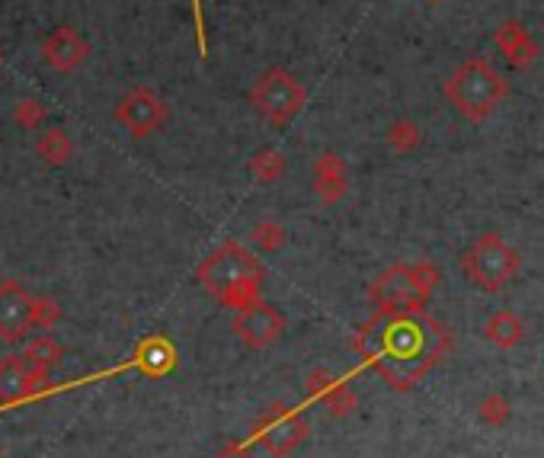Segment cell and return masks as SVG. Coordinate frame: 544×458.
<instances>
[{
    "label": "cell",
    "instance_id": "cell-1",
    "mask_svg": "<svg viewBox=\"0 0 544 458\" xmlns=\"http://www.w3.org/2000/svg\"><path fill=\"white\" fill-rule=\"evenodd\" d=\"M199 282L221 305L240 311L260 298L263 266L247 247H240L237 241H224L199 263Z\"/></svg>",
    "mask_w": 544,
    "mask_h": 458
},
{
    "label": "cell",
    "instance_id": "cell-2",
    "mask_svg": "<svg viewBox=\"0 0 544 458\" xmlns=\"http://www.w3.org/2000/svg\"><path fill=\"white\" fill-rule=\"evenodd\" d=\"M509 97L506 77L487 58H471L452 71L445 81V100L452 103L468 122H484L496 113V106Z\"/></svg>",
    "mask_w": 544,
    "mask_h": 458
},
{
    "label": "cell",
    "instance_id": "cell-3",
    "mask_svg": "<svg viewBox=\"0 0 544 458\" xmlns=\"http://www.w3.org/2000/svg\"><path fill=\"white\" fill-rule=\"evenodd\" d=\"M250 103H253V113L266 125L285 129L304 109V103H308V90L285 68H266L250 87Z\"/></svg>",
    "mask_w": 544,
    "mask_h": 458
},
{
    "label": "cell",
    "instance_id": "cell-4",
    "mask_svg": "<svg viewBox=\"0 0 544 458\" xmlns=\"http://www.w3.org/2000/svg\"><path fill=\"white\" fill-rule=\"evenodd\" d=\"M116 122L135 141H141V138H148V135L164 129V122H167V103L160 100V93L151 90V87H132L116 103Z\"/></svg>",
    "mask_w": 544,
    "mask_h": 458
},
{
    "label": "cell",
    "instance_id": "cell-5",
    "mask_svg": "<svg viewBox=\"0 0 544 458\" xmlns=\"http://www.w3.org/2000/svg\"><path fill=\"white\" fill-rule=\"evenodd\" d=\"M90 58V42L77 33L74 26H58L55 33H48L42 42V61L58 74L77 71Z\"/></svg>",
    "mask_w": 544,
    "mask_h": 458
},
{
    "label": "cell",
    "instance_id": "cell-6",
    "mask_svg": "<svg viewBox=\"0 0 544 458\" xmlns=\"http://www.w3.org/2000/svg\"><path fill=\"white\" fill-rule=\"evenodd\" d=\"M32 327V298L16 279L0 282V340L16 343Z\"/></svg>",
    "mask_w": 544,
    "mask_h": 458
},
{
    "label": "cell",
    "instance_id": "cell-7",
    "mask_svg": "<svg viewBox=\"0 0 544 458\" xmlns=\"http://www.w3.org/2000/svg\"><path fill=\"white\" fill-rule=\"evenodd\" d=\"M237 334L244 337V343L250 346H269V343H276L279 334L285 330V321H282V314L266 305V302H250L247 308H240L237 314Z\"/></svg>",
    "mask_w": 544,
    "mask_h": 458
},
{
    "label": "cell",
    "instance_id": "cell-8",
    "mask_svg": "<svg viewBox=\"0 0 544 458\" xmlns=\"http://www.w3.org/2000/svg\"><path fill=\"white\" fill-rule=\"evenodd\" d=\"M493 42H496V49H500L506 55V61L512 68H528V65H535V58H538V42L528 36V29L519 23V20H503L500 26H496V33H493Z\"/></svg>",
    "mask_w": 544,
    "mask_h": 458
},
{
    "label": "cell",
    "instance_id": "cell-9",
    "mask_svg": "<svg viewBox=\"0 0 544 458\" xmlns=\"http://www.w3.org/2000/svg\"><path fill=\"white\" fill-rule=\"evenodd\" d=\"M349 189V170L340 154L324 151L314 161V193L324 202H336L343 199Z\"/></svg>",
    "mask_w": 544,
    "mask_h": 458
},
{
    "label": "cell",
    "instance_id": "cell-10",
    "mask_svg": "<svg viewBox=\"0 0 544 458\" xmlns=\"http://www.w3.org/2000/svg\"><path fill=\"white\" fill-rule=\"evenodd\" d=\"M39 372H32L20 356L0 359V401H13L39 382Z\"/></svg>",
    "mask_w": 544,
    "mask_h": 458
},
{
    "label": "cell",
    "instance_id": "cell-11",
    "mask_svg": "<svg viewBox=\"0 0 544 458\" xmlns=\"http://www.w3.org/2000/svg\"><path fill=\"white\" fill-rule=\"evenodd\" d=\"M420 286L423 282H416V276L410 270H394L375 286V298L381 305H407Z\"/></svg>",
    "mask_w": 544,
    "mask_h": 458
},
{
    "label": "cell",
    "instance_id": "cell-12",
    "mask_svg": "<svg viewBox=\"0 0 544 458\" xmlns=\"http://www.w3.org/2000/svg\"><path fill=\"white\" fill-rule=\"evenodd\" d=\"M36 154L48 167H64V164H71V157H74V141L64 129H45L36 138Z\"/></svg>",
    "mask_w": 544,
    "mask_h": 458
},
{
    "label": "cell",
    "instance_id": "cell-13",
    "mask_svg": "<svg viewBox=\"0 0 544 458\" xmlns=\"http://www.w3.org/2000/svg\"><path fill=\"white\" fill-rule=\"evenodd\" d=\"M285 170H288V161H285V154L276 151V148L256 151L250 157V177H253V183H260V186L279 183V177H282Z\"/></svg>",
    "mask_w": 544,
    "mask_h": 458
},
{
    "label": "cell",
    "instance_id": "cell-14",
    "mask_svg": "<svg viewBox=\"0 0 544 458\" xmlns=\"http://www.w3.org/2000/svg\"><path fill=\"white\" fill-rule=\"evenodd\" d=\"M388 145L397 154H413L423 145V129L413 119H394L391 129H388Z\"/></svg>",
    "mask_w": 544,
    "mask_h": 458
},
{
    "label": "cell",
    "instance_id": "cell-15",
    "mask_svg": "<svg viewBox=\"0 0 544 458\" xmlns=\"http://www.w3.org/2000/svg\"><path fill=\"white\" fill-rule=\"evenodd\" d=\"M58 356H61V350H58V343L52 340V337H36V340H29L26 343V353H23V362L32 369V372H45L48 366H55L58 362Z\"/></svg>",
    "mask_w": 544,
    "mask_h": 458
},
{
    "label": "cell",
    "instance_id": "cell-16",
    "mask_svg": "<svg viewBox=\"0 0 544 458\" xmlns=\"http://www.w3.org/2000/svg\"><path fill=\"white\" fill-rule=\"evenodd\" d=\"M45 116H48V109L36 97H23L20 103H16V109H13V122L20 125V129H26V132L39 129V125L45 122Z\"/></svg>",
    "mask_w": 544,
    "mask_h": 458
},
{
    "label": "cell",
    "instance_id": "cell-17",
    "mask_svg": "<svg viewBox=\"0 0 544 458\" xmlns=\"http://www.w3.org/2000/svg\"><path fill=\"white\" fill-rule=\"evenodd\" d=\"M298 436H301V426H298V420H292V423H279V426H272V430L263 436V442L266 446L276 452V455H282V452H288L298 442Z\"/></svg>",
    "mask_w": 544,
    "mask_h": 458
},
{
    "label": "cell",
    "instance_id": "cell-18",
    "mask_svg": "<svg viewBox=\"0 0 544 458\" xmlns=\"http://www.w3.org/2000/svg\"><path fill=\"white\" fill-rule=\"evenodd\" d=\"M253 244L260 250H279L285 244V231L276 225V221H263V225L253 228Z\"/></svg>",
    "mask_w": 544,
    "mask_h": 458
},
{
    "label": "cell",
    "instance_id": "cell-19",
    "mask_svg": "<svg viewBox=\"0 0 544 458\" xmlns=\"http://www.w3.org/2000/svg\"><path fill=\"white\" fill-rule=\"evenodd\" d=\"M58 321V305L52 298H32V324L36 327H52Z\"/></svg>",
    "mask_w": 544,
    "mask_h": 458
},
{
    "label": "cell",
    "instance_id": "cell-20",
    "mask_svg": "<svg viewBox=\"0 0 544 458\" xmlns=\"http://www.w3.org/2000/svg\"><path fill=\"white\" fill-rule=\"evenodd\" d=\"M192 20H196V45L199 55H208V39H205V20H202V0H192Z\"/></svg>",
    "mask_w": 544,
    "mask_h": 458
},
{
    "label": "cell",
    "instance_id": "cell-21",
    "mask_svg": "<svg viewBox=\"0 0 544 458\" xmlns=\"http://www.w3.org/2000/svg\"><path fill=\"white\" fill-rule=\"evenodd\" d=\"M221 458H247V455L244 452H224Z\"/></svg>",
    "mask_w": 544,
    "mask_h": 458
},
{
    "label": "cell",
    "instance_id": "cell-22",
    "mask_svg": "<svg viewBox=\"0 0 544 458\" xmlns=\"http://www.w3.org/2000/svg\"><path fill=\"white\" fill-rule=\"evenodd\" d=\"M426 4H442V0H426Z\"/></svg>",
    "mask_w": 544,
    "mask_h": 458
},
{
    "label": "cell",
    "instance_id": "cell-23",
    "mask_svg": "<svg viewBox=\"0 0 544 458\" xmlns=\"http://www.w3.org/2000/svg\"><path fill=\"white\" fill-rule=\"evenodd\" d=\"M0 65H4V52H0Z\"/></svg>",
    "mask_w": 544,
    "mask_h": 458
}]
</instances>
